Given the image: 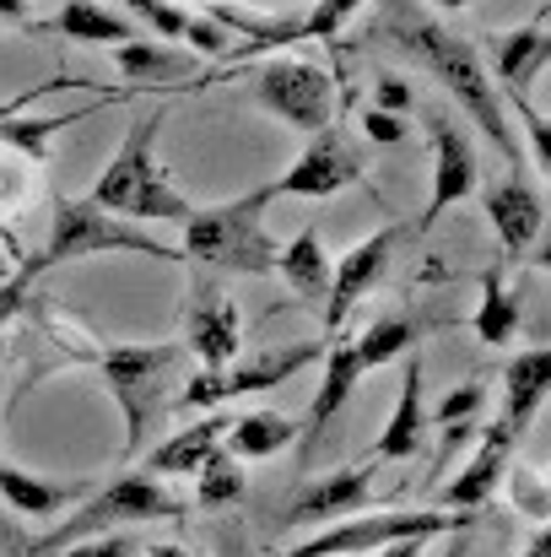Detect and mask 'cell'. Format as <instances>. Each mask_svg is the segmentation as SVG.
Returning <instances> with one entry per match:
<instances>
[{
    "label": "cell",
    "mask_w": 551,
    "mask_h": 557,
    "mask_svg": "<svg viewBox=\"0 0 551 557\" xmlns=\"http://www.w3.org/2000/svg\"><path fill=\"white\" fill-rule=\"evenodd\" d=\"M384 5H400V0H384Z\"/></svg>",
    "instance_id": "45"
},
{
    "label": "cell",
    "mask_w": 551,
    "mask_h": 557,
    "mask_svg": "<svg viewBox=\"0 0 551 557\" xmlns=\"http://www.w3.org/2000/svg\"><path fill=\"white\" fill-rule=\"evenodd\" d=\"M227 422H233V417L211 411L205 422H195V428L174 433L168 444H158V449L147 455V476H195V471H200V460H205V455L222 444Z\"/></svg>",
    "instance_id": "23"
},
{
    "label": "cell",
    "mask_w": 551,
    "mask_h": 557,
    "mask_svg": "<svg viewBox=\"0 0 551 557\" xmlns=\"http://www.w3.org/2000/svg\"><path fill=\"white\" fill-rule=\"evenodd\" d=\"M471 189H476V147H471V136H460L454 120L433 114V195H427L416 227L427 233V227H433L449 206H460Z\"/></svg>",
    "instance_id": "15"
},
{
    "label": "cell",
    "mask_w": 551,
    "mask_h": 557,
    "mask_svg": "<svg viewBox=\"0 0 551 557\" xmlns=\"http://www.w3.org/2000/svg\"><path fill=\"white\" fill-rule=\"evenodd\" d=\"M5 276H11V265H5V255H0V282H5Z\"/></svg>",
    "instance_id": "44"
},
{
    "label": "cell",
    "mask_w": 551,
    "mask_h": 557,
    "mask_svg": "<svg viewBox=\"0 0 551 557\" xmlns=\"http://www.w3.org/2000/svg\"><path fill=\"white\" fill-rule=\"evenodd\" d=\"M141 557H184V553H179V547H147Z\"/></svg>",
    "instance_id": "42"
},
{
    "label": "cell",
    "mask_w": 551,
    "mask_h": 557,
    "mask_svg": "<svg viewBox=\"0 0 551 557\" xmlns=\"http://www.w3.org/2000/svg\"><path fill=\"white\" fill-rule=\"evenodd\" d=\"M147 547L136 536H92V542H76L65 547V557H141Z\"/></svg>",
    "instance_id": "35"
},
{
    "label": "cell",
    "mask_w": 551,
    "mask_h": 557,
    "mask_svg": "<svg viewBox=\"0 0 551 557\" xmlns=\"http://www.w3.org/2000/svg\"><path fill=\"white\" fill-rule=\"evenodd\" d=\"M411 109V87L400 82V76H378V114H405Z\"/></svg>",
    "instance_id": "37"
},
{
    "label": "cell",
    "mask_w": 551,
    "mask_h": 557,
    "mask_svg": "<svg viewBox=\"0 0 551 557\" xmlns=\"http://www.w3.org/2000/svg\"><path fill=\"white\" fill-rule=\"evenodd\" d=\"M422 547H427V542H389L384 557H422Z\"/></svg>",
    "instance_id": "40"
},
{
    "label": "cell",
    "mask_w": 551,
    "mask_h": 557,
    "mask_svg": "<svg viewBox=\"0 0 551 557\" xmlns=\"http://www.w3.org/2000/svg\"><path fill=\"white\" fill-rule=\"evenodd\" d=\"M243 460H233L222 444L200 460V471H195V504L200 509H222V504H233V498H243Z\"/></svg>",
    "instance_id": "29"
},
{
    "label": "cell",
    "mask_w": 551,
    "mask_h": 557,
    "mask_svg": "<svg viewBox=\"0 0 551 557\" xmlns=\"http://www.w3.org/2000/svg\"><path fill=\"white\" fill-rule=\"evenodd\" d=\"M427 444V417H422V363L411 358L400 373V400L378 433V460H411Z\"/></svg>",
    "instance_id": "21"
},
{
    "label": "cell",
    "mask_w": 551,
    "mask_h": 557,
    "mask_svg": "<svg viewBox=\"0 0 551 557\" xmlns=\"http://www.w3.org/2000/svg\"><path fill=\"white\" fill-rule=\"evenodd\" d=\"M163 114L168 109H152L130 125L114 163L98 174V185L87 195L98 211H109L120 222H184L195 211L179 195V185L168 180V169H158V158H152V136L163 131Z\"/></svg>",
    "instance_id": "3"
},
{
    "label": "cell",
    "mask_w": 551,
    "mask_h": 557,
    "mask_svg": "<svg viewBox=\"0 0 551 557\" xmlns=\"http://www.w3.org/2000/svg\"><path fill=\"white\" fill-rule=\"evenodd\" d=\"M395 244H400V227H378L373 238H363L358 249H347L336 265H330V293H325V320H330V331L341 336V325L352 320V309L363 304L367 293L384 282V271H389V255H395Z\"/></svg>",
    "instance_id": "13"
},
{
    "label": "cell",
    "mask_w": 551,
    "mask_h": 557,
    "mask_svg": "<svg viewBox=\"0 0 551 557\" xmlns=\"http://www.w3.org/2000/svg\"><path fill=\"white\" fill-rule=\"evenodd\" d=\"M254 98L276 120H287L292 131H303V136L325 131L330 114H336V82L320 65H309V60H271L254 76Z\"/></svg>",
    "instance_id": "9"
},
{
    "label": "cell",
    "mask_w": 551,
    "mask_h": 557,
    "mask_svg": "<svg viewBox=\"0 0 551 557\" xmlns=\"http://www.w3.org/2000/svg\"><path fill=\"white\" fill-rule=\"evenodd\" d=\"M222 438H227L222 449L233 460H271L276 449H287L298 438V422L281 417V411H249V417H233Z\"/></svg>",
    "instance_id": "26"
},
{
    "label": "cell",
    "mask_w": 551,
    "mask_h": 557,
    "mask_svg": "<svg viewBox=\"0 0 551 557\" xmlns=\"http://www.w3.org/2000/svg\"><path fill=\"white\" fill-rule=\"evenodd\" d=\"M276 195L260 185L254 195L222 200V206H195L184 216V249L179 260L195 271H233V276H271L276 271V244L265 233V206Z\"/></svg>",
    "instance_id": "2"
},
{
    "label": "cell",
    "mask_w": 551,
    "mask_h": 557,
    "mask_svg": "<svg viewBox=\"0 0 551 557\" xmlns=\"http://www.w3.org/2000/svg\"><path fill=\"white\" fill-rule=\"evenodd\" d=\"M0 363H5V347H0Z\"/></svg>",
    "instance_id": "46"
},
{
    "label": "cell",
    "mask_w": 551,
    "mask_h": 557,
    "mask_svg": "<svg viewBox=\"0 0 551 557\" xmlns=\"http://www.w3.org/2000/svg\"><path fill=\"white\" fill-rule=\"evenodd\" d=\"M503 389H509V400H503V428L519 438L530 422H536V411H541V400H547L551 389V352L547 347H530V352H519L509 373H503Z\"/></svg>",
    "instance_id": "20"
},
{
    "label": "cell",
    "mask_w": 551,
    "mask_h": 557,
    "mask_svg": "<svg viewBox=\"0 0 551 557\" xmlns=\"http://www.w3.org/2000/svg\"><path fill=\"white\" fill-rule=\"evenodd\" d=\"M114 249H130V255H152V260H179V249L147 238L141 227H125L120 216L98 211L92 200H71V195H54V222H49V244L38 260H27L33 271H49V265H65V260H87V255H114Z\"/></svg>",
    "instance_id": "6"
},
{
    "label": "cell",
    "mask_w": 551,
    "mask_h": 557,
    "mask_svg": "<svg viewBox=\"0 0 551 557\" xmlns=\"http://www.w3.org/2000/svg\"><path fill=\"white\" fill-rule=\"evenodd\" d=\"M487 49H492V65H498V76H503V82H509L519 98H530L536 76L547 71V60H551L547 16H530L525 27H514V33H503V38H487Z\"/></svg>",
    "instance_id": "18"
},
{
    "label": "cell",
    "mask_w": 551,
    "mask_h": 557,
    "mask_svg": "<svg viewBox=\"0 0 551 557\" xmlns=\"http://www.w3.org/2000/svg\"><path fill=\"white\" fill-rule=\"evenodd\" d=\"M33 276H38V271H33V265H22L16 276H5V282H0V325H11V320H16L22 309H27Z\"/></svg>",
    "instance_id": "34"
},
{
    "label": "cell",
    "mask_w": 551,
    "mask_h": 557,
    "mask_svg": "<svg viewBox=\"0 0 551 557\" xmlns=\"http://www.w3.org/2000/svg\"><path fill=\"white\" fill-rule=\"evenodd\" d=\"M465 520L471 515H454V509H378L363 520H336L320 536L287 547L281 557H363L384 553L389 542H433L443 531H465Z\"/></svg>",
    "instance_id": "7"
},
{
    "label": "cell",
    "mask_w": 551,
    "mask_h": 557,
    "mask_svg": "<svg viewBox=\"0 0 551 557\" xmlns=\"http://www.w3.org/2000/svg\"><path fill=\"white\" fill-rule=\"evenodd\" d=\"M184 44H195L200 54H227V38H222V27H216V22H195V16H189Z\"/></svg>",
    "instance_id": "36"
},
{
    "label": "cell",
    "mask_w": 551,
    "mask_h": 557,
    "mask_svg": "<svg viewBox=\"0 0 551 557\" xmlns=\"http://www.w3.org/2000/svg\"><path fill=\"white\" fill-rule=\"evenodd\" d=\"M325 379H320V395H314V406H309V449L325 438V428L341 417V406L352 400V389H358V352H352V342L347 336H336V342H325Z\"/></svg>",
    "instance_id": "19"
},
{
    "label": "cell",
    "mask_w": 551,
    "mask_h": 557,
    "mask_svg": "<svg viewBox=\"0 0 551 557\" xmlns=\"http://www.w3.org/2000/svg\"><path fill=\"white\" fill-rule=\"evenodd\" d=\"M367 493H373V466L314 476V482H303V487L281 504L276 525H336V520H347V515L363 509Z\"/></svg>",
    "instance_id": "14"
},
{
    "label": "cell",
    "mask_w": 551,
    "mask_h": 557,
    "mask_svg": "<svg viewBox=\"0 0 551 557\" xmlns=\"http://www.w3.org/2000/svg\"><path fill=\"white\" fill-rule=\"evenodd\" d=\"M476 336L487 347H509L519 336V298L503 287V271H481V309H476Z\"/></svg>",
    "instance_id": "28"
},
{
    "label": "cell",
    "mask_w": 551,
    "mask_h": 557,
    "mask_svg": "<svg viewBox=\"0 0 551 557\" xmlns=\"http://www.w3.org/2000/svg\"><path fill=\"white\" fill-rule=\"evenodd\" d=\"M525 557H551V536H547V531H536V542L525 547Z\"/></svg>",
    "instance_id": "41"
},
{
    "label": "cell",
    "mask_w": 551,
    "mask_h": 557,
    "mask_svg": "<svg viewBox=\"0 0 551 557\" xmlns=\"http://www.w3.org/2000/svg\"><path fill=\"white\" fill-rule=\"evenodd\" d=\"M487 216L498 227L503 255L509 260H525L536 249L541 227H547V195H541V185H530L525 174H509L503 185L487 189Z\"/></svg>",
    "instance_id": "16"
},
{
    "label": "cell",
    "mask_w": 551,
    "mask_h": 557,
    "mask_svg": "<svg viewBox=\"0 0 551 557\" xmlns=\"http://www.w3.org/2000/svg\"><path fill=\"white\" fill-rule=\"evenodd\" d=\"M114 65H120L130 82H168V76H179L184 60L168 44H141V38H130V44H120Z\"/></svg>",
    "instance_id": "30"
},
{
    "label": "cell",
    "mask_w": 551,
    "mask_h": 557,
    "mask_svg": "<svg viewBox=\"0 0 551 557\" xmlns=\"http://www.w3.org/2000/svg\"><path fill=\"white\" fill-rule=\"evenodd\" d=\"M33 0H0V27H33Z\"/></svg>",
    "instance_id": "39"
},
{
    "label": "cell",
    "mask_w": 551,
    "mask_h": 557,
    "mask_svg": "<svg viewBox=\"0 0 551 557\" xmlns=\"http://www.w3.org/2000/svg\"><path fill=\"white\" fill-rule=\"evenodd\" d=\"M514 433L503 428V422H492V428H481V449L465 460V471L443 487V504L454 509V515H476L487 498H492V487L503 482V471H509V460H514Z\"/></svg>",
    "instance_id": "17"
},
{
    "label": "cell",
    "mask_w": 551,
    "mask_h": 557,
    "mask_svg": "<svg viewBox=\"0 0 551 557\" xmlns=\"http://www.w3.org/2000/svg\"><path fill=\"white\" fill-rule=\"evenodd\" d=\"M243 347V320L233 309V298L222 287H211L205 276L189 293V314H184V352L200 358V369H227Z\"/></svg>",
    "instance_id": "12"
},
{
    "label": "cell",
    "mask_w": 551,
    "mask_h": 557,
    "mask_svg": "<svg viewBox=\"0 0 551 557\" xmlns=\"http://www.w3.org/2000/svg\"><path fill=\"white\" fill-rule=\"evenodd\" d=\"M87 493H92V482H49V476H33V471H22V466H0V498H5L11 509L33 515V520H43V515H60V509L82 504Z\"/></svg>",
    "instance_id": "22"
},
{
    "label": "cell",
    "mask_w": 551,
    "mask_h": 557,
    "mask_svg": "<svg viewBox=\"0 0 551 557\" xmlns=\"http://www.w3.org/2000/svg\"><path fill=\"white\" fill-rule=\"evenodd\" d=\"M363 131H367V141H378V147L405 141V125H400L395 114H378V109H367V114H363Z\"/></svg>",
    "instance_id": "38"
},
{
    "label": "cell",
    "mask_w": 551,
    "mask_h": 557,
    "mask_svg": "<svg viewBox=\"0 0 551 557\" xmlns=\"http://www.w3.org/2000/svg\"><path fill=\"white\" fill-rule=\"evenodd\" d=\"M438 11H460V5H471V0H433Z\"/></svg>",
    "instance_id": "43"
},
{
    "label": "cell",
    "mask_w": 551,
    "mask_h": 557,
    "mask_svg": "<svg viewBox=\"0 0 551 557\" xmlns=\"http://www.w3.org/2000/svg\"><path fill=\"white\" fill-rule=\"evenodd\" d=\"M367 169V158L341 136V125H325L314 131V141L303 147V158L271 185V195H309V200H325L336 189L358 185Z\"/></svg>",
    "instance_id": "10"
},
{
    "label": "cell",
    "mask_w": 551,
    "mask_h": 557,
    "mask_svg": "<svg viewBox=\"0 0 551 557\" xmlns=\"http://www.w3.org/2000/svg\"><path fill=\"white\" fill-rule=\"evenodd\" d=\"M389 33L460 98V109L487 131V141L509 158V163H519V147H514V136H509V120H503V103H498V92H492V82H487V71H481V60H476V49L465 44V38H454L449 27H438V22H427L411 0H400V5H389Z\"/></svg>",
    "instance_id": "1"
},
{
    "label": "cell",
    "mask_w": 551,
    "mask_h": 557,
    "mask_svg": "<svg viewBox=\"0 0 551 557\" xmlns=\"http://www.w3.org/2000/svg\"><path fill=\"white\" fill-rule=\"evenodd\" d=\"M276 276H287V287L298 298H325L330 293V255L320 227H303L287 249H276Z\"/></svg>",
    "instance_id": "25"
},
{
    "label": "cell",
    "mask_w": 551,
    "mask_h": 557,
    "mask_svg": "<svg viewBox=\"0 0 551 557\" xmlns=\"http://www.w3.org/2000/svg\"><path fill=\"white\" fill-rule=\"evenodd\" d=\"M363 0H314L303 16H243V11H216V22H227V27H243V49L238 54H265V49H276V44H303V38H325V44H336V33L352 22V11H358Z\"/></svg>",
    "instance_id": "11"
},
{
    "label": "cell",
    "mask_w": 551,
    "mask_h": 557,
    "mask_svg": "<svg viewBox=\"0 0 551 557\" xmlns=\"http://www.w3.org/2000/svg\"><path fill=\"white\" fill-rule=\"evenodd\" d=\"M125 11H136L147 27H158L163 38H184V27H189V11L179 5H168V0H120Z\"/></svg>",
    "instance_id": "33"
},
{
    "label": "cell",
    "mask_w": 551,
    "mask_h": 557,
    "mask_svg": "<svg viewBox=\"0 0 551 557\" xmlns=\"http://www.w3.org/2000/svg\"><path fill=\"white\" fill-rule=\"evenodd\" d=\"M422 336H427V325H422V320H411V314H378L363 336L352 342V352H358V369H363V373L367 369H384L389 358L411 352Z\"/></svg>",
    "instance_id": "27"
},
{
    "label": "cell",
    "mask_w": 551,
    "mask_h": 557,
    "mask_svg": "<svg viewBox=\"0 0 551 557\" xmlns=\"http://www.w3.org/2000/svg\"><path fill=\"white\" fill-rule=\"evenodd\" d=\"M43 27H49V33H65V38H76V44H114V49L136 38V22H130L125 11L98 5V0H65Z\"/></svg>",
    "instance_id": "24"
},
{
    "label": "cell",
    "mask_w": 551,
    "mask_h": 557,
    "mask_svg": "<svg viewBox=\"0 0 551 557\" xmlns=\"http://www.w3.org/2000/svg\"><path fill=\"white\" fill-rule=\"evenodd\" d=\"M109 379L120 411H125V455H136L152 433V422L174 406V384L184 373V342H147V347H98L87 358Z\"/></svg>",
    "instance_id": "4"
},
{
    "label": "cell",
    "mask_w": 551,
    "mask_h": 557,
    "mask_svg": "<svg viewBox=\"0 0 551 557\" xmlns=\"http://www.w3.org/2000/svg\"><path fill=\"white\" fill-rule=\"evenodd\" d=\"M325 358V342H292V347H276V352H254V358H233L227 369H200L195 379H184L174 406L189 411H205V406H222V400H238V395H265L287 379L320 363Z\"/></svg>",
    "instance_id": "8"
},
{
    "label": "cell",
    "mask_w": 551,
    "mask_h": 557,
    "mask_svg": "<svg viewBox=\"0 0 551 557\" xmlns=\"http://www.w3.org/2000/svg\"><path fill=\"white\" fill-rule=\"evenodd\" d=\"M147 520H184V504L168 487H158V476L125 471V476H114L109 487H92V498L76 504L71 520L33 547V557L65 553V547H76V542H92V536L120 531V525H147Z\"/></svg>",
    "instance_id": "5"
},
{
    "label": "cell",
    "mask_w": 551,
    "mask_h": 557,
    "mask_svg": "<svg viewBox=\"0 0 551 557\" xmlns=\"http://www.w3.org/2000/svg\"><path fill=\"white\" fill-rule=\"evenodd\" d=\"M481 406H487V389H481V379H471V384H454L443 400H438V411H433V422L438 428H449V422H465V417H481Z\"/></svg>",
    "instance_id": "32"
},
{
    "label": "cell",
    "mask_w": 551,
    "mask_h": 557,
    "mask_svg": "<svg viewBox=\"0 0 551 557\" xmlns=\"http://www.w3.org/2000/svg\"><path fill=\"white\" fill-rule=\"evenodd\" d=\"M503 476H509V493H514V504H519V509H525V515H530V520L541 525V520H547V515H551L547 482H541V476H536L530 466H509Z\"/></svg>",
    "instance_id": "31"
}]
</instances>
